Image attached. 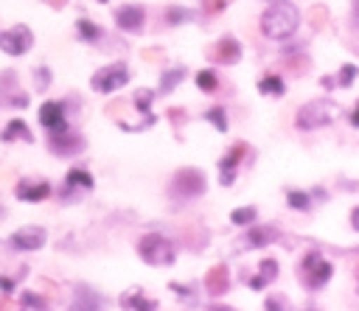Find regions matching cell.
Returning <instances> with one entry per match:
<instances>
[{
	"label": "cell",
	"instance_id": "10",
	"mask_svg": "<svg viewBox=\"0 0 359 311\" xmlns=\"http://www.w3.org/2000/svg\"><path fill=\"white\" fill-rule=\"evenodd\" d=\"M143 6H135V3H123L118 11H115V22L121 31H129V34H137L143 28Z\"/></svg>",
	"mask_w": 359,
	"mask_h": 311
},
{
	"label": "cell",
	"instance_id": "15",
	"mask_svg": "<svg viewBox=\"0 0 359 311\" xmlns=\"http://www.w3.org/2000/svg\"><path fill=\"white\" fill-rule=\"evenodd\" d=\"M101 305H104V300L98 291H93L90 286H76L70 311H101Z\"/></svg>",
	"mask_w": 359,
	"mask_h": 311
},
{
	"label": "cell",
	"instance_id": "40",
	"mask_svg": "<svg viewBox=\"0 0 359 311\" xmlns=\"http://www.w3.org/2000/svg\"><path fill=\"white\" fill-rule=\"evenodd\" d=\"M351 123H353V126H359V104H356V109L351 112Z\"/></svg>",
	"mask_w": 359,
	"mask_h": 311
},
{
	"label": "cell",
	"instance_id": "27",
	"mask_svg": "<svg viewBox=\"0 0 359 311\" xmlns=\"http://www.w3.org/2000/svg\"><path fill=\"white\" fill-rule=\"evenodd\" d=\"M255 216H258V210L252 205H247V207H236L230 213V221L238 224V227H250V224H255Z\"/></svg>",
	"mask_w": 359,
	"mask_h": 311
},
{
	"label": "cell",
	"instance_id": "43",
	"mask_svg": "<svg viewBox=\"0 0 359 311\" xmlns=\"http://www.w3.org/2000/svg\"><path fill=\"white\" fill-rule=\"evenodd\" d=\"M309 311H314V308H309Z\"/></svg>",
	"mask_w": 359,
	"mask_h": 311
},
{
	"label": "cell",
	"instance_id": "25",
	"mask_svg": "<svg viewBox=\"0 0 359 311\" xmlns=\"http://www.w3.org/2000/svg\"><path fill=\"white\" fill-rule=\"evenodd\" d=\"M286 202H289L292 210H311V193H306V191L289 188L286 191Z\"/></svg>",
	"mask_w": 359,
	"mask_h": 311
},
{
	"label": "cell",
	"instance_id": "8",
	"mask_svg": "<svg viewBox=\"0 0 359 311\" xmlns=\"http://www.w3.org/2000/svg\"><path fill=\"white\" fill-rule=\"evenodd\" d=\"M8 244L14 249H20V252L39 249V247H45V230L39 224H25V227H20V230H14L8 235Z\"/></svg>",
	"mask_w": 359,
	"mask_h": 311
},
{
	"label": "cell",
	"instance_id": "17",
	"mask_svg": "<svg viewBox=\"0 0 359 311\" xmlns=\"http://www.w3.org/2000/svg\"><path fill=\"white\" fill-rule=\"evenodd\" d=\"M121 308H135V311H157V300L143 297L140 289H129L126 294H121Z\"/></svg>",
	"mask_w": 359,
	"mask_h": 311
},
{
	"label": "cell",
	"instance_id": "2",
	"mask_svg": "<svg viewBox=\"0 0 359 311\" xmlns=\"http://www.w3.org/2000/svg\"><path fill=\"white\" fill-rule=\"evenodd\" d=\"M339 118V106L334 101H325V98H317V101H309L297 109L294 115V126L303 129V132H311V129H323L328 123H334Z\"/></svg>",
	"mask_w": 359,
	"mask_h": 311
},
{
	"label": "cell",
	"instance_id": "41",
	"mask_svg": "<svg viewBox=\"0 0 359 311\" xmlns=\"http://www.w3.org/2000/svg\"><path fill=\"white\" fill-rule=\"evenodd\" d=\"M210 311H236V308H227V305H210Z\"/></svg>",
	"mask_w": 359,
	"mask_h": 311
},
{
	"label": "cell",
	"instance_id": "26",
	"mask_svg": "<svg viewBox=\"0 0 359 311\" xmlns=\"http://www.w3.org/2000/svg\"><path fill=\"white\" fill-rule=\"evenodd\" d=\"M163 17H165L168 25H182V22H191L194 20V11L191 8H180V6H168Z\"/></svg>",
	"mask_w": 359,
	"mask_h": 311
},
{
	"label": "cell",
	"instance_id": "22",
	"mask_svg": "<svg viewBox=\"0 0 359 311\" xmlns=\"http://www.w3.org/2000/svg\"><path fill=\"white\" fill-rule=\"evenodd\" d=\"M76 31H79V36H81L84 42H95V39H101V36H104V34H101V28H98L93 20H87V17L76 20Z\"/></svg>",
	"mask_w": 359,
	"mask_h": 311
},
{
	"label": "cell",
	"instance_id": "13",
	"mask_svg": "<svg viewBox=\"0 0 359 311\" xmlns=\"http://www.w3.org/2000/svg\"><path fill=\"white\" fill-rule=\"evenodd\" d=\"M210 56H213V62H219V64H236V62L241 59V45H238V39L224 36V39H219V42L213 45Z\"/></svg>",
	"mask_w": 359,
	"mask_h": 311
},
{
	"label": "cell",
	"instance_id": "4",
	"mask_svg": "<svg viewBox=\"0 0 359 311\" xmlns=\"http://www.w3.org/2000/svg\"><path fill=\"white\" fill-rule=\"evenodd\" d=\"M331 275H334V266H331V261H325L317 249H311L303 261H300V280L309 286V289H323L328 280H331Z\"/></svg>",
	"mask_w": 359,
	"mask_h": 311
},
{
	"label": "cell",
	"instance_id": "34",
	"mask_svg": "<svg viewBox=\"0 0 359 311\" xmlns=\"http://www.w3.org/2000/svg\"><path fill=\"white\" fill-rule=\"evenodd\" d=\"M264 311H286V300H283V297H278V294H272V297H266Z\"/></svg>",
	"mask_w": 359,
	"mask_h": 311
},
{
	"label": "cell",
	"instance_id": "38",
	"mask_svg": "<svg viewBox=\"0 0 359 311\" xmlns=\"http://www.w3.org/2000/svg\"><path fill=\"white\" fill-rule=\"evenodd\" d=\"M351 227H353V230L359 233V205H356V207L351 210Z\"/></svg>",
	"mask_w": 359,
	"mask_h": 311
},
{
	"label": "cell",
	"instance_id": "36",
	"mask_svg": "<svg viewBox=\"0 0 359 311\" xmlns=\"http://www.w3.org/2000/svg\"><path fill=\"white\" fill-rule=\"evenodd\" d=\"M230 0H202V6H205V11H222L224 6H227Z\"/></svg>",
	"mask_w": 359,
	"mask_h": 311
},
{
	"label": "cell",
	"instance_id": "28",
	"mask_svg": "<svg viewBox=\"0 0 359 311\" xmlns=\"http://www.w3.org/2000/svg\"><path fill=\"white\" fill-rule=\"evenodd\" d=\"M194 81H196V87H199L202 92H216V87H219V78H216L213 70H199V73L194 76Z\"/></svg>",
	"mask_w": 359,
	"mask_h": 311
},
{
	"label": "cell",
	"instance_id": "14",
	"mask_svg": "<svg viewBox=\"0 0 359 311\" xmlns=\"http://www.w3.org/2000/svg\"><path fill=\"white\" fill-rule=\"evenodd\" d=\"M48 146L56 154H73L76 148H81V137L73 134L70 129H62V132H50L48 134Z\"/></svg>",
	"mask_w": 359,
	"mask_h": 311
},
{
	"label": "cell",
	"instance_id": "32",
	"mask_svg": "<svg viewBox=\"0 0 359 311\" xmlns=\"http://www.w3.org/2000/svg\"><path fill=\"white\" fill-rule=\"evenodd\" d=\"M356 76H359V67H356V64H342V70H339V76H337V84H339V87H348V84H353Z\"/></svg>",
	"mask_w": 359,
	"mask_h": 311
},
{
	"label": "cell",
	"instance_id": "12",
	"mask_svg": "<svg viewBox=\"0 0 359 311\" xmlns=\"http://www.w3.org/2000/svg\"><path fill=\"white\" fill-rule=\"evenodd\" d=\"M14 193L20 202H45L50 196V185L45 179H20Z\"/></svg>",
	"mask_w": 359,
	"mask_h": 311
},
{
	"label": "cell",
	"instance_id": "7",
	"mask_svg": "<svg viewBox=\"0 0 359 311\" xmlns=\"http://www.w3.org/2000/svg\"><path fill=\"white\" fill-rule=\"evenodd\" d=\"M31 45H34V34L28 25H11L0 34V50L8 56H22L31 50Z\"/></svg>",
	"mask_w": 359,
	"mask_h": 311
},
{
	"label": "cell",
	"instance_id": "19",
	"mask_svg": "<svg viewBox=\"0 0 359 311\" xmlns=\"http://www.w3.org/2000/svg\"><path fill=\"white\" fill-rule=\"evenodd\" d=\"M205 289L210 294H224L230 289V277H227V269L224 266H213L208 275H205Z\"/></svg>",
	"mask_w": 359,
	"mask_h": 311
},
{
	"label": "cell",
	"instance_id": "3",
	"mask_svg": "<svg viewBox=\"0 0 359 311\" xmlns=\"http://www.w3.org/2000/svg\"><path fill=\"white\" fill-rule=\"evenodd\" d=\"M137 255L149 263V266H171L177 252H174V244L160 235V233H149L137 241Z\"/></svg>",
	"mask_w": 359,
	"mask_h": 311
},
{
	"label": "cell",
	"instance_id": "18",
	"mask_svg": "<svg viewBox=\"0 0 359 311\" xmlns=\"http://www.w3.org/2000/svg\"><path fill=\"white\" fill-rule=\"evenodd\" d=\"M278 277V261H272V258H264L261 261V266H258V275L255 277H250L247 283H250V289H255V291H261L266 283H272Z\"/></svg>",
	"mask_w": 359,
	"mask_h": 311
},
{
	"label": "cell",
	"instance_id": "33",
	"mask_svg": "<svg viewBox=\"0 0 359 311\" xmlns=\"http://www.w3.org/2000/svg\"><path fill=\"white\" fill-rule=\"evenodd\" d=\"M151 101H154V92L151 90H137L135 92V106H137V112H149V106H151Z\"/></svg>",
	"mask_w": 359,
	"mask_h": 311
},
{
	"label": "cell",
	"instance_id": "42",
	"mask_svg": "<svg viewBox=\"0 0 359 311\" xmlns=\"http://www.w3.org/2000/svg\"><path fill=\"white\" fill-rule=\"evenodd\" d=\"M98 3H107V0H98Z\"/></svg>",
	"mask_w": 359,
	"mask_h": 311
},
{
	"label": "cell",
	"instance_id": "37",
	"mask_svg": "<svg viewBox=\"0 0 359 311\" xmlns=\"http://www.w3.org/2000/svg\"><path fill=\"white\" fill-rule=\"evenodd\" d=\"M14 286H17V280H14V277H6V275H0V289H3L6 294H11V291H14Z\"/></svg>",
	"mask_w": 359,
	"mask_h": 311
},
{
	"label": "cell",
	"instance_id": "23",
	"mask_svg": "<svg viewBox=\"0 0 359 311\" xmlns=\"http://www.w3.org/2000/svg\"><path fill=\"white\" fill-rule=\"evenodd\" d=\"M258 90L264 92V95H283L286 92V84H283V78L280 76H264L261 81H258Z\"/></svg>",
	"mask_w": 359,
	"mask_h": 311
},
{
	"label": "cell",
	"instance_id": "11",
	"mask_svg": "<svg viewBox=\"0 0 359 311\" xmlns=\"http://www.w3.org/2000/svg\"><path fill=\"white\" fill-rule=\"evenodd\" d=\"M247 154V143H236V146H230L227 148V154L219 160V174H222V185H233V179H236V168H238V163H241V157Z\"/></svg>",
	"mask_w": 359,
	"mask_h": 311
},
{
	"label": "cell",
	"instance_id": "31",
	"mask_svg": "<svg viewBox=\"0 0 359 311\" xmlns=\"http://www.w3.org/2000/svg\"><path fill=\"white\" fill-rule=\"evenodd\" d=\"M22 311H28V308H34V311H45V300L39 297V294H34V291H22Z\"/></svg>",
	"mask_w": 359,
	"mask_h": 311
},
{
	"label": "cell",
	"instance_id": "24",
	"mask_svg": "<svg viewBox=\"0 0 359 311\" xmlns=\"http://www.w3.org/2000/svg\"><path fill=\"white\" fill-rule=\"evenodd\" d=\"M182 78H185V67H171V70H165V73L160 76V92H171Z\"/></svg>",
	"mask_w": 359,
	"mask_h": 311
},
{
	"label": "cell",
	"instance_id": "20",
	"mask_svg": "<svg viewBox=\"0 0 359 311\" xmlns=\"http://www.w3.org/2000/svg\"><path fill=\"white\" fill-rule=\"evenodd\" d=\"M0 137H3L6 143H8V140H25V143H31V140H34V134H31V129H28V126H25V120H20V118H14V120H8Z\"/></svg>",
	"mask_w": 359,
	"mask_h": 311
},
{
	"label": "cell",
	"instance_id": "29",
	"mask_svg": "<svg viewBox=\"0 0 359 311\" xmlns=\"http://www.w3.org/2000/svg\"><path fill=\"white\" fill-rule=\"evenodd\" d=\"M205 120H210L219 132H227V112L222 109V106H213V109H208L205 112Z\"/></svg>",
	"mask_w": 359,
	"mask_h": 311
},
{
	"label": "cell",
	"instance_id": "1",
	"mask_svg": "<svg viewBox=\"0 0 359 311\" xmlns=\"http://www.w3.org/2000/svg\"><path fill=\"white\" fill-rule=\"evenodd\" d=\"M300 25V11L286 3V0H275L264 14H261V31L269 39H289Z\"/></svg>",
	"mask_w": 359,
	"mask_h": 311
},
{
	"label": "cell",
	"instance_id": "35",
	"mask_svg": "<svg viewBox=\"0 0 359 311\" xmlns=\"http://www.w3.org/2000/svg\"><path fill=\"white\" fill-rule=\"evenodd\" d=\"M36 81H39V84H36V87H39L36 92H42V90L48 87V81H50V73H48V67H45V64H42V67H36Z\"/></svg>",
	"mask_w": 359,
	"mask_h": 311
},
{
	"label": "cell",
	"instance_id": "9",
	"mask_svg": "<svg viewBox=\"0 0 359 311\" xmlns=\"http://www.w3.org/2000/svg\"><path fill=\"white\" fill-rule=\"evenodd\" d=\"M39 123L48 132H62L67 129V115H65V101H45L39 106Z\"/></svg>",
	"mask_w": 359,
	"mask_h": 311
},
{
	"label": "cell",
	"instance_id": "5",
	"mask_svg": "<svg viewBox=\"0 0 359 311\" xmlns=\"http://www.w3.org/2000/svg\"><path fill=\"white\" fill-rule=\"evenodd\" d=\"M126 81H129V67H126L123 62H115V64H107V67L95 70L93 78H90V87H93L95 92L109 95V92L121 90Z\"/></svg>",
	"mask_w": 359,
	"mask_h": 311
},
{
	"label": "cell",
	"instance_id": "30",
	"mask_svg": "<svg viewBox=\"0 0 359 311\" xmlns=\"http://www.w3.org/2000/svg\"><path fill=\"white\" fill-rule=\"evenodd\" d=\"M171 291H177V297L185 303V305H196V294H194V286H185V283H168Z\"/></svg>",
	"mask_w": 359,
	"mask_h": 311
},
{
	"label": "cell",
	"instance_id": "21",
	"mask_svg": "<svg viewBox=\"0 0 359 311\" xmlns=\"http://www.w3.org/2000/svg\"><path fill=\"white\" fill-rule=\"evenodd\" d=\"M93 185H95V182H93V174L84 171V168H70L67 177H65V188H67V191H73V188H84V191H90Z\"/></svg>",
	"mask_w": 359,
	"mask_h": 311
},
{
	"label": "cell",
	"instance_id": "16",
	"mask_svg": "<svg viewBox=\"0 0 359 311\" xmlns=\"http://www.w3.org/2000/svg\"><path fill=\"white\" fill-rule=\"evenodd\" d=\"M280 238V233L275 230V227H266V224H250V233L244 235V249H250V247H266V244H272V241H278Z\"/></svg>",
	"mask_w": 359,
	"mask_h": 311
},
{
	"label": "cell",
	"instance_id": "39",
	"mask_svg": "<svg viewBox=\"0 0 359 311\" xmlns=\"http://www.w3.org/2000/svg\"><path fill=\"white\" fill-rule=\"evenodd\" d=\"M351 20H353V25H359V0H353V6H351Z\"/></svg>",
	"mask_w": 359,
	"mask_h": 311
},
{
	"label": "cell",
	"instance_id": "6",
	"mask_svg": "<svg viewBox=\"0 0 359 311\" xmlns=\"http://www.w3.org/2000/svg\"><path fill=\"white\" fill-rule=\"evenodd\" d=\"M171 193L180 199H196L205 193V174L199 168H180L171 179Z\"/></svg>",
	"mask_w": 359,
	"mask_h": 311
}]
</instances>
